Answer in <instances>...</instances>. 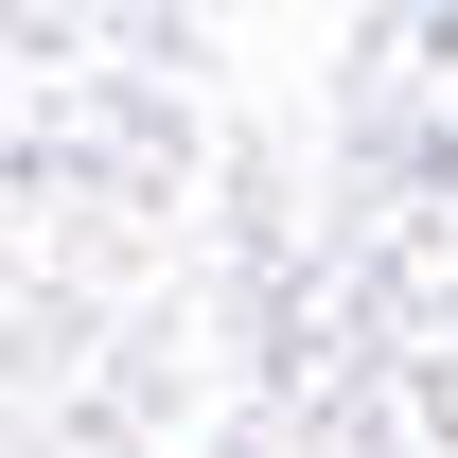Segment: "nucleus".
Masks as SVG:
<instances>
[]
</instances>
